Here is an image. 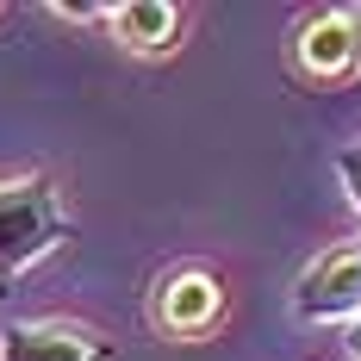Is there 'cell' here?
<instances>
[{
	"mask_svg": "<svg viewBox=\"0 0 361 361\" xmlns=\"http://www.w3.org/2000/svg\"><path fill=\"white\" fill-rule=\"evenodd\" d=\"M69 243V212L50 175L0 180V287H13L25 268Z\"/></svg>",
	"mask_w": 361,
	"mask_h": 361,
	"instance_id": "1",
	"label": "cell"
},
{
	"mask_svg": "<svg viewBox=\"0 0 361 361\" xmlns=\"http://www.w3.org/2000/svg\"><path fill=\"white\" fill-rule=\"evenodd\" d=\"M293 312L305 324H355L361 318V237L330 243L299 281H293Z\"/></svg>",
	"mask_w": 361,
	"mask_h": 361,
	"instance_id": "2",
	"label": "cell"
},
{
	"mask_svg": "<svg viewBox=\"0 0 361 361\" xmlns=\"http://www.w3.org/2000/svg\"><path fill=\"white\" fill-rule=\"evenodd\" d=\"M0 361H118V349L69 318H19L0 330Z\"/></svg>",
	"mask_w": 361,
	"mask_h": 361,
	"instance_id": "3",
	"label": "cell"
},
{
	"mask_svg": "<svg viewBox=\"0 0 361 361\" xmlns=\"http://www.w3.org/2000/svg\"><path fill=\"white\" fill-rule=\"evenodd\" d=\"M224 312V287H218L212 268H175L162 287H156V324L169 336H206Z\"/></svg>",
	"mask_w": 361,
	"mask_h": 361,
	"instance_id": "4",
	"label": "cell"
},
{
	"mask_svg": "<svg viewBox=\"0 0 361 361\" xmlns=\"http://www.w3.org/2000/svg\"><path fill=\"white\" fill-rule=\"evenodd\" d=\"M361 63V37H355V13H318L299 25V69L336 81Z\"/></svg>",
	"mask_w": 361,
	"mask_h": 361,
	"instance_id": "5",
	"label": "cell"
},
{
	"mask_svg": "<svg viewBox=\"0 0 361 361\" xmlns=\"http://www.w3.org/2000/svg\"><path fill=\"white\" fill-rule=\"evenodd\" d=\"M106 25L131 56H162L180 37V6H169V0H125V6H106Z\"/></svg>",
	"mask_w": 361,
	"mask_h": 361,
	"instance_id": "6",
	"label": "cell"
},
{
	"mask_svg": "<svg viewBox=\"0 0 361 361\" xmlns=\"http://www.w3.org/2000/svg\"><path fill=\"white\" fill-rule=\"evenodd\" d=\"M336 175H343V193L355 200V212H361V144H349L336 156Z\"/></svg>",
	"mask_w": 361,
	"mask_h": 361,
	"instance_id": "7",
	"label": "cell"
},
{
	"mask_svg": "<svg viewBox=\"0 0 361 361\" xmlns=\"http://www.w3.org/2000/svg\"><path fill=\"white\" fill-rule=\"evenodd\" d=\"M349 355L361 361V318H355V330H349Z\"/></svg>",
	"mask_w": 361,
	"mask_h": 361,
	"instance_id": "8",
	"label": "cell"
},
{
	"mask_svg": "<svg viewBox=\"0 0 361 361\" xmlns=\"http://www.w3.org/2000/svg\"><path fill=\"white\" fill-rule=\"evenodd\" d=\"M355 37H361V6H355Z\"/></svg>",
	"mask_w": 361,
	"mask_h": 361,
	"instance_id": "9",
	"label": "cell"
}]
</instances>
